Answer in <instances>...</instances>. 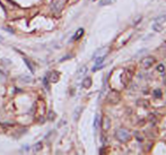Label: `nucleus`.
<instances>
[{"label":"nucleus","mask_w":166,"mask_h":155,"mask_svg":"<svg viewBox=\"0 0 166 155\" xmlns=\"http://www.w3.org/2000/svg\"><path fill=\"white\" fill-rule=\"evenodd\" d=\"M19 79H21V81H24L25 83H31V81H33V78H32L31 76H22V77H19Z\"/></svg>","instance_id":"14"},{"label":"nucleus","mask_w":166,"mask_h":155,"mask_svg":"<svg viewBox=\"0 0 166 155\" xmlns=\"http://www.w3.org/2000/svg\"><path fill=\"white\" fill-rule=\"evenodd\" d=\"M154 64H155V58H152V57H146L141 61V66L144 67V68H146V69L150 68Z\"/></svg>","instance_id":"4"},{"label":"nucleus","mask_w":166,"mask_h":155,"mask_svg":"<svg viewBox=\"0 0 166 155\" xmlns=\"http://www.w3.org/2000/svg\"><path fill=\"white\" fill-rule=\"evenodd\" d=\"M92 78L90 77H85L84 78V81H83V87L84 89H89L90 86H92Z\"/></svg>","instance_id":"6"},{"label":"nucleus","mask_w":166,"mask_h":155,"mask_svg":"<svg viewBox=\"0 0 166 155\" xmlns=\"http://www.w3.org/2000/svg\"><path fill=\"white\" fill-rule=\"evenodd\" d=\"M103 61H104V56L96 57V59H95V66H98V65H101Z\"/></svg>","instance_id":"13"},{"label":"nucleus","mask_w":166,"mask_h":155,"mask_svg":"<svg viewBox=\"0 0 166 155\" xmlns=\"http://www.w3.org/2000/svg\"><path fill=\"white\" fill-rule=\"evenodd\" d=\"M66 1H67V0H53L52 4H51V9H52V11H53L54 14H59V13L62 10Z\"/></svg>","instance_id":"1"},{"label":"nucleus","mask_w":166,"mask_h":155,"mask_svg":"<svg viewBox=\"0 0 166 155\" xmlns=\"http://www.w3.org/2000/svg\"><path fill=\"white\" fill-rule=\"evenodd\" d=\"M93 1H96V0H93Z\"/></svg>","instance_id":"23"},{"label":"nucleus","mask_w":166,"mask_h":155,"mask_svg":"<svg viewBox=\"0 0 166 155\" xmlns=\"http://www.w3.org/2000/svg\"><path fill=\"white\" fill-rule=\"evenodd\" d=\"M121 100V96H120V93L116 92V91H111L108 95V102L111 104H116L120 102Z\"/></svg>","instance_id":"2"},{"label":"nucleus","mask_w":166,"mask_h":155,"mask_svg":"<svg viewBox=\"0 0 166 155\" xmlns=\"http://www.w3.org/2000/svg\"><path fill=\"white\" fill-rule=\"evenodd\" d=\"M87 73V67L86 66H83L80 67L79 69H78V71H77V78H81L83 76H85Z\"/></svg>","instance_id":"7"},{"label":"nucleus","mask_w":166,"mask_h":155,"mask_svg":"<svg viewBox=\"0 0 166 155\" xmlns=\"http://www.w3.org/2000/svg\"><path fill=\"white\" fill-rule=\"evenodd\" d=\"M4 42V37L1 36V34H0V43H2Z\"/></svg>","instance_id":"22"},{"label":"nucleus","mask_w":166,"mask_h":155,"mask_svg":"<svg viewBox=\"0 0 166 155\" xmlns=\"http://www.w3.org/2000/svg\"><path fill=\"white\" fill-rule=\"evenodd\" d=\"M49 81H51V83H56V81H59V73H57V71H52V73H50V75H49Z\"/></svg>","instance_id":"5"},{"label":"nucleus","mask_w":166,"mask_h":155,"mask_svg":"<svg viewBox=\"0 0 166 155\" xmlns=\"http://www.w3.org/2000/svg\"><path fill=\"white\" fill-rule=\"evenodd\" d=\"M24 61L26 62V65L28 66V68H29V69H31V71L33 73V71H34V69H33V67H32V65H31V62H29V61H28V60H27V59H24Z\"/></svg>","instance_id":"19"},{"label":"nucleus","mask_w":166,"mask_h":155,"mask_svg":"<svg viewBox=\"0 0 166 155\" xmlns=\"http://www.w3.org/2000/svg\"><path fill=\"white\" fill-rule=\"evenodd\" d=\"M105 51V48H101V49H98L97 51L94 53V56H93V58H95V57H100L103 52Z\"/></svg>","instance_id":"15"},{"label":"nucleus","mask_w":166,"mask_h":155,"mask_svg":"<svg viewBox=\"0 0 166 155\" xmlns=\"http://www.w3.org/2000/svg\"><path fill=\"white\" fill-rule=\"evenodd\" d=\"M157 71H158V73H164V71H165V66H164L163 64L158 65V66H157Z\"/></svg>","instance_id":"18"},{"label":"nucleus","mask_w":166,"mask_h":155,"mask_svg":"<svg viewBox=\"0 0 166 155\" xmlns=\"http://www.w3.org/2000/svg\"><path fill=\"white\" fill-rule=\"evenodd\" d=\"M154 96H155L156 99H160V97H162V91H160V89H155V91H154Z\"/></svg>","instance_id":"16"},{"label":"nucleus","mask_w":166,"mask_h":155,"mask_svg":"<svg viewBox=\"0 0 166 155\" xmlns=\"http://www.w3.org/2000/svg\"><path fill=\"white\" fill-rule=\"evenodd\" d=\"M1 78H2V79L5 78V74H2V73L0 71V79H1Z\"/></svg>","instance_id":"21"},{"label":"nucleus","mask_w":166,"mask_h":155,"mask_svg":"<svg viewBox=\"0 0 166 155\" xmlns=\"http://www.w3.org/2000/svg\"><path fill=\"white\" fill-rule=\"evenodd\" d=\"M116 138L120 140V141H128V140L131 138L130 134L128 130H125V129H119L115 134Z\"/></svg>","instance_id":"3"},{"label":"nucleus","mask_w":166,"mask_h":155,"mask_svg":"<svg viewBox=\"0 0 166 155\" xmlns=\"http://www.w3.org/2000/svg\"><path fill=\"white\" fill-rule=\"evenodd\" d=\"M152 29L156 31V32H162V31H163L162 26H159V24H157V23H155V24L152 25Z\"/></svg>","instance_id":"17"},{"label":"nucleus","mask_w":166,"mask_h":155,"mask_svg":"<svg viewBox=\"0 0 166 155\" xmlns=\"http://www.w3.org/2000/svg\"><path fill=\"white\" fill-rule=\"evenodd\" d=\"M42 146H43V145H42V143H41V141H40V143H37V144H35V145L33 146V152L36 153V152L41 151V149H42Z\"/></svg>","instance_id":"11"},{"label":"nucleus","mask_w":166,"mask_h":155,"mask_svg":"<svg viewBox=\"0 0 166 155\" xmlns=\"http://www.w3.org/2000/svg\"><path fill=\"white\" fill-rule=\"evenodd\" d=\"M166 21V15H162L157 17L156 19H155V22L157 23V24H162V23H164Z\"/></svg>","instance_id":"12"},{"label":"nucleus","mask_w":166,"mask_h":155,"mask_svg":"<svg viewBox=\"0 0 166 155\" xmlns=\"http://www.w3.org/2000/svg\"><path fill=\"white\" fill-rule=\"evenodd\" d=\"M110 127H111L110 119H108V117H105V118L103 119V129H104V130H108V129H110Z\"/></svg>","instance_id":"9"},{"label":"nucleus","mask_w":166,"mask_h":155,"mask_svg":"<svg viewBox=\"0 0 166 155\" xmlns=\"http://www.w3.org/2000/svg\"><path fill=\"white\" fill-rule=\"evenodd\" d=\"M84 34V29H79V30L76 32V34L73 35V37H72V40H78V39H80L81 37V35Z\"/></svg>","instance_id":"10"},{"label":"nucleus","mask_w":166,"mask_h":155,"mask_svg":"<svg viewBox=\"0 0 166 155\" xmlns=\"http://www.w3.org/2000/svg\"><path fill=\"white\" fill-rule=\"evenodd\" d=\"M81 111H83V108H81V106L76 108V110H75V112H73V120H75V121H78V120H79Z\"/></svg>","instance_id":"8"},{"label":"nucleus","mask_w":166,"mask_h":155,"mask_svg":"<svg viewBox=\"0 0 166 155\" xmlns=\"http://www.w3.org/2000/svg\"><path fill=\"white\" fill-rule=\"evenodd\" d=\"M108 2H110L108 0H103V1H101V5H104V4H108Z\"/></svg>","instance_id":"20"}]
</instances>
